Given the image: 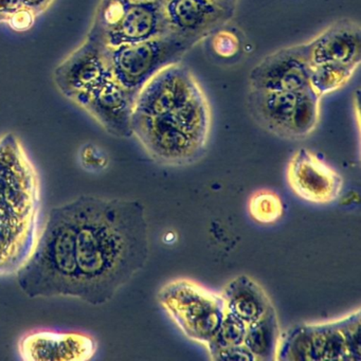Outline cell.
Returning <instances> with one entry per match:
<instances>
[{
  "label": "cell",
  "mask_w": 361,
  "mask_h": 361,
  "mask_svg": "<svg viewBox=\"0 0 361 361\" xmlns=\"http://www.w3.org/2000/svg\"><path fill=\"white\" fill-rule=\"evenodd\" d=\"M278 314L274 306L255 323L247 325L244 345L255 356V361L276 360L280 340Z\"/></svg>",
  "instance_id": "d6986e66"
},
{
  "label": "cell",
  "mask_w": 361,
  "mask_h": 361,
  "mask_svg": "<svg viewBox=\"0 0 361 361\" xmlns=\"http://www.w3.org/2000/svg\"><path fill=\"white\" fill-rule=\"evenodd\" d=\"M211 3L214 4L217 7L221 8L224 11L228 13H235L236 6H238L240 0H209Z\"/></svg>",
  "instance_id": "83f0119b"
},
{
  "label": "cell",
  "mask_w": 361,
  "mask_h": 361,
  "mask_svg": "<svg viewBox=\"0 0 361 361\" xmlns=\"http://www.w3.org/2000/svg\"><path fill=\"white\" fill-rule=\"evenodd\" d=\"M135 102L136 96L111 77L79 106L111 136L130 138Z\"/></svg>",
  "instance_id": "5bb4252c"
},
{
  "label": "cell",
  "mask_w": 361,
  "mask_h": 361,
  "mask_svg": "<svg viewBox=\"0 0 361 361\" xmlns=\"http://www.w3.org/2000/svg\"><path fill=\"white\" fill-rule=\"evenodd\" d=\"M286 177L293 193L312 204H331L343 189L341 175L307 149L293 154Z\"/></svg>",
  "instance_id": "7c38bea8"
},
{
  "label": "cell",
  "mask_w": 361,
  "mask_h": 361,
  "mask_svg": "<svg viewBox=\"0 0 361 361\" xmlns=\"http://www.w3.org/2000/svg\"><path fill=\"white\" fill-rule=\"evenodd\" d=\"M169 35L158 5L128 3V0H100L86 37L105 47L140 43Z\"/></svg>",
  "instance_id": "ba28073f"
},
{
  "label": "cell",
  "mask_w": 361,
  "mask_h": 361,
  "mask_svg": "<svg viewBox=\"0 0 361 361\" xmlns=\"http://www.w3.org/2000/svg\"><path fill=\"white\" fill-rule=\"evenodd\" d=\"M312 68L305 44L283 48L251 71L249 85L263 92H301L310 86Z\"/></svg>",
  "instance_id": "30bf717a"
},
{
  "label": "cell",
  "mask_w": 361,
  "mask_h": 361,
  "mask_svg": "<svg viewBox=\"0 0 361 361\" xmlns=\"http://www.w3.org/2000/svg\"><path fill=\"white\" fill-rule=\"evenodd\" d=\"M22 8L20 0H0V24H7Z\"/></svg>",
  "instance_id": "484cf974"
},
{
  "label": "cell",
  "mask_w": 361,
  "mask_h": 361,
  "mask_svg": "<svg viewBox=\"0 0 361 361\" xmlns=\"http://www.w3.org/2000/svg\"><path fill=\"white\" fill-rule=\"evenodd\" d=\"M158 301L185 337L204 345L226 314L221 295L189 279H176L164 285Z\"/></svg>",
  "instance_id": "8992f818"
},
{
  "label": "cell",
  "mask_w": 361,
  "mask_h": 361,
  "mask_svg": "<svg viewBox=\"0 0 361 361\" xmlns=\"http://www.w3.org/2000/svg\"><path fill=\"white\" fill-rule=\"evenodd\" d=\"M132 4H145V5H158L161 0H128Z\"/></svg>",
  "instance_id": "f1b7e54d"
},
{
  "label": "cell",
  "mask_w": 361,
  "mask_h": 361,
  "mask_svg": "<svg viewBox=\"0 0 361 361\" xmlns=\"http://www.w3.org/2000/svg\"><path fill=\"white\" fill-rule=\"evenodd\" d=\"M20 355L27 361H84L96 354L97 342L82 333L35 331L20 340Z\"/></svg>",
  "instance_id": "9a60e30c"
},
{
  "label": "cell",
  "mask_w": 361,
  "mask_h": 361,
  "mask_svg": "<svg viewBox=\"0 0 361 361\" xmlns=\"http://www.w3.org/2000/svg\"><path fill=\"white\" fill-rule=\"evenodd\" d=\"M356 69L340 64L314 66L310 73V87L322 97L348 83Z\"/></svg>",
  "instance_id": "ffe728a7"
},
{
  "label": "cell",
  "mask_w": 361,
  "mask_h": 361,
  "mask_svg": "<svg viewBox=\"0 0 361 361\" xmlns=\"http://www.w3.org/2000/svg\"><path fill=\"white\" fill-rule=\"evenodd\" d=\"M297 92L250 90L247 98L249 113L264 130L287 140H295Z\"/></svg>",
  "instance_id": "e0dca14e"
},
{
  "label": "cell",
  "mask_w": 361,
  "mask_h": 361,
  "mask_svg": "<svg viewBox=\"0 0 361 361\" xmlns=\"http://www.w3.org/2000/svg\"><path fill=\"white\" fill-rule=\"evenodd\" d=\"M192 48L187 42L169 35L140 43L106 47L105 56L114 80L137 98L152 78L162 69L180 63Z\"/></svg>",
  "instance_id": "52a82bcc"
},
{
  "label": "cell",
  "mask_w": 361,
  "mask_h": 361,
  "mask_svg": "<svg viewBox=\"0 0 361 361\" xmlns=\"http://www.w3.org/2000/svg\"><path fill=\"white\" fill-rule=\"evenodd\" d=\"M20 1L25 9H28L39 18L54 5L56 0H20Z\"/></svg>",
  "instance_id": "4316f807"
},
{
  "label": "cell",
  "mask_w": 361,
  "mask_h": 361,
  "mask_svg": "<svg viewBox=\"0 0 361 361\" xmlns=\"http://www.w3.org/2000/svg\"><path fill=\"white\" fill-rule=\"evenodd\" d=\"M312 66L340 64L358 68L361 61V28L352 20H340L305 43Z\"/></svg>",
  "instance_id": "2e32d148"
},
{
  "label": "cell",
  "mask_w": 361,
  "mask_h": 361,
  "mask_svg": "<svg viewBox=\"0 0 361 361\" xmlns=\"http://www.w3.org/2000/svg\"><path fill=\"white\" fill-rule=\"evenodd\" d=\"M75 213L78 300L103 305L145 268L149 229L142 202L83 195Z\"/></svg>",
  "instance_id": "6da1fadb"
},
{
  "label": "cell",
  "mask_w": 361,
  "mask_h": 361,
  "mask_svg": "<svg viewBox=\"0 0 361 361\" xmlns=\"http://www.w3.org/2000/svg\"><path fill=\"white\" fill-rule=\"evenodd\" d=\"M221 295L226 312L247 325L261 319L274 306L263 287L247 274L232 279Z\"/></svg>",
  "instance_id": "ac0fdd59"
},
{
  "label": "cell",
  "mask_w": 361,
  "mask_h": 361,
  "mask_svg": "<svg viewBox=\"0 0 361 361\" xmlns=\"http://www.w3.org/2000/svg\"><path fill=\"white\" fill-rule=\"evenodd\" d=\"M79 161L84 170L90 173H100L109 166L106 153L94 143H86L79 152Z\"/></svg>",
  "instance_id": "603a6c76"
},
{
  "label": "cell",
  "mask_w": 361,
  "mask_h": 361,
  "mask_svg": "<svg viewBox=\"0 0 361 361\" xmlns=\"http://www.w3.org/2000/svg\"><path fill=\"white\" fill-rule=\"evenodd\" d=\"M27 297L78 299L75 213L73 202L50 210L30 255L16 271Z\"/></svg>",
  "instance_id": "3957f363"
},
{
  "label": "cell",
  "mask_w": 361,
  "mask_h": 361,
  "mask_svg": "<svg viewBox=\"0 0 361 361\" xmlns=\"http://www.w3.org/2000/svg\"><path fill=\"white\" fill-rule=\"evenodd\" d=\"M37 173L18 137L0 138V274H14L37 238Z\"/></svg>",
  "instance_id": "7a4b0ae2"
},
{
  "label": "cell",
  "mask_w": 361,
  "mask_h": 361,
  "mask_svg": "<svg viewBox=\"0 0 361 361\" xmlns=\"http://www.w3.org/2000/svg\"><path fill=\"white\" fill-rule=\"evenodd\" d=\"M247 324L233 314L226 312L225 317L212 339L206 344L209 355L229 346L244 343Z\"/></svg>",
  "instance_id": "7402d4cb"
},
{
  "label": "cell",
  "mask_w": 361,
  "mask_h": 361,
  "mask_svg": "<svg viewBox=\"0 0 361 361\" xmlns=\"http://www.w3.org/2000/svg\"><path fill=\"white\" fill-rule=\"evenodd\" d=\"M210 358L214 361H255V356L244 344L221 348L211 354Z\"/></svg>",
  "instance_id": "cb8c5ba5"
},
{
  "label": "cell",
  "mask_w": 361,
  "mask_h": 361,
  "mask_svg": "<svg viewBox=\"0 0 361 361\" xmlns=\"http://www.w3.org/2000/svg\"><path fill=\"white\" fill-rule=\"evenodd\" d=\"M105 49L104 45L86 37L54 69V84L65 98L80 105L111 77Z\"/></svg>",
  "instance_id": "9c48e42d"
},
{
  "label": "cell",
  "mask_w": 361,
  "mask_h": 361,
  "mask_svg": "<svg viewBox=\"0 0 361 361\" xmlns=\"http://www.w3.org/2000/svg\"><path fill=\"white\" fill-rule=\"evenodd\" d=\"M249 213L259 224H274L284 213L282 200L278 194L269 190L255 192L249 200Z\"/></svg>",
  "instance_id": "44dd1931"
},
{
  "label": "cell",
  "mask_w": 361,
  "mask_h": 361,
  "mask_svg": "<svg viewBox=\"0 0 361 361\" xmlns=\"http://www.w3.org/2000/svg\"><path fill=\"white\" fill-rule=\"evenodd\" d=\"M276 360H361L360 310L329 322L291 327L280 336Z\"/></svg>",
  "instance_id": "5b68a950"
},
{
  "label": "cell",
  "mask_w": 361,
  "mask_h": 361,
  "mask_svg": "<svg viewBox=\"0 0 361 361\" xmlns=\"http://www.w3.org/2000/svg\"><path fill=\"white\" fill-rule=\"evenodd\" d=\"M37 16H35V13L29 11L28 9L22 8L20 11L16 12V13L10 18L7 25L12 30L16 31V32H26V31L32 29L35 22H37Z\"/></svg>",
  "instance_id": "d4e9b609"
},
{
  "label": "cell",
  "mask_w": 361,
  "mask_h": 361,
  "mask_svg": "<svg viewBox=\"0 0 361 361\" xmlns=\"http://www.w3.org/2000/svg\"><path fill=\"white\" fill-rule=\"evenodd\" d=\"M202 92L193 73L178 64L162 69L140 90L134 114L155 116L179 106Z\"/></svg>",
  "instance_id": "4fadbf2b"
},
{
  "label": "cell",
  "mask_w": 361,
  "mask_h": 361,
  "mask_svg": "<svg viewBox=\"0 0 361 361\" xmlns=\"http://www.w3.org/2000/svg\"><path fill=\"white\" fill-rule=\"evenodd\" d=\"M210 130V107L202 92L159 115H133V136L162 166H183L198 161L206 152Z\"/></svg>",
  "instance_id": "277c9868"
},
{
  "label": "cell",
  "mask_w": 361,
  "mask_h": 361,
  "mask_svg": "<svg viewBox=\"0 0 361 361\" xmlns=\"http://www.w3.org/2000/svg\"><path fill=\"white\" fill-rule=\"evenodd\" d=\"M160 11L170 35L195 47L233 18L209 0H161Z\"/></svg>",
  "instance_id": "8fae6325"
}]
</instances>
